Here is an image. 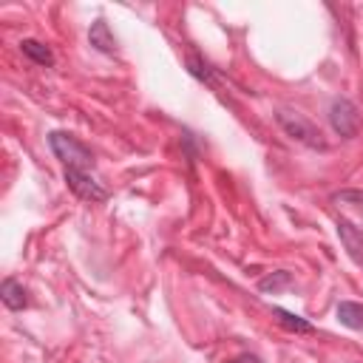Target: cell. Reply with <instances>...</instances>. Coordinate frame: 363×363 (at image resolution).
Segmentation results:
<instances>
[{
	"instance_id": "obj_1",
	"label": "cell",
	"mask_w": 363,
	"mask_h": 363,
	"mask_svg": "<svg viewBox=\"0 0 363 363\" xmlns=\"http://www.w3.org/2000/svg\"><path fill=\"white\" fill-rule=\"evenodd\" d=\"M275 122L281 125V130L289 139H295V142H301V145H306L312 150H326L329 147L326 139H323V133H320V128L315 122H309L303 113L292 111V108H278L275 111Z\"/></svg>"
},
{
	"instance_id": "obj_2",
	"label": "cell",
	"mask_w": 363,
	"mask_h": 363,
	"mask_svg": "<svg viewBox=\"0 0 363 363\" xmlns=\"http://www.w3.org/2000/svg\"><path fill=\"white\" fill-rule=\"evenodd\" d=\"M48 147L51 153L62 162V167H77V170H91L94 167V153L85 142H79L71 133L62 130H51L48 133Z\"/></svg>"
},
{
	"instance_id": "obj_3",
	"label": "cell",
	"mask_w": 363,
	"mask_h": 363,
	"mask_svg": "<svg viewBox=\"0 0 363 363\" xmlns=\"http://www.w3.org/2000/svg\"><path fill=\"white\" fill-rule=\"evenodd\" d=\"M329 125L343 139L357 136V130H360V108L346 96H335L329 102Z\"/></svg>"
},
{
	"instance_id": "obj_4",
	"label": "cell",
	"mask_w": 363,
	"mask_h": 363,
	"mask_svg": "<svg viewBox=\"0 0 363 363\" xmlns=\"http://www.w3.org/2000/svg\"><path fill=\"white\" fill-rule=\"evenodd\" d=\"M65 184L71 187V193L82 201H105L108 190L91 176V170H77V167H65Z\"/></svg>"
},
{
	"instance_id": "obj_5",
	"label": "cell",
	"mask_w": 363,
	"mask_h": 363,
	"mask_svg": "<svg viewBox=\"0 0 363 363\" xmlns=\"http://www.w3.org/2000/svg\"><path fill=\"white\" fill-rule=\"evenodd\" d=\"M337 235H340L346 252L352 255V261L363 264V233H360L349 218H337Z\"/></svg>"
},
{
	"instance_id": "obj_6",
	"label": "cell",
	"mask_w": 363,
	"mask_h": 363,
	"mask_svg": "<svg viewBox=\"0 0 363 363\" xmlns=\"http://www.w3.org/2000/svg\"><path fill=\"white\" fill-rule=\"evenodd\" d=\"M88 43H91L96 51H102V54H113V51H116V37L111 34V28H108V23H105L102 17L91 23V28H88Z\"/></svg>"
},
{
	"instance_id": "obj_7",
	"label": "cell",
	"mask_w": 363,
	"mask_h": 363,
	"mask_svg": "<svg viewBox=\"0 0 363 363\" xmlns=\"http://www.w3.org/2000/svg\"><path fill=\"white\" fill-rule=\"evenodd\" d=\"M0 298H3L6 309H11V312H20V309H26V303H28L23 284H17L14 278H6V281L0 284Z\"/></svg>"
},
{
	"instance_id": "obj_8",
	"label": "cell",
	"mask_w": 363,
	"mask_h": 363,
	"mask_svg": "<svg viewBox=\"0 0 363 363\" xmlns=\"http://www.w3.org/2000/svg\"><path fill=\"white\" fill-rule=\"evenodd\" d=\"M272 315H275V320H278L286 332H295V335H309V332H312V323H309L306 318H301V315H295V312H289V309H284V306H272Z\"/></svg>"
},
{
	"instance_id": "obj_9",
	"label": "cell",
	"mask_w": 363,
	"mask_h": 363,
	"mask_svg": "<svg viewBox=\"0 0 363 363\" xmlns=\"http://www.w3.org/2000/svg\"><path fill=\"white\" fill-rule=\"evenodd\" d=\"M187 71H190L199 82H207V85H216V82H218V71H216L201 54H196V51L187 57Z\"/></svg>"
},
{
	"instance_id": "obj_10",
	"label": "cell",
	"mask_w": 363,
	"mask_h": 363,
	"mask_svg": "<svg viewBox=\"0 0 363 363\" xmlns=\"http://www.w3.org/2000/svg\"><path fill=\"white\" fill-rule=\"evenodd\" d=\"M337 320L346 326V329H363V303H354V301H340L337 309H335Z\"/></svg>"
},
{
	"instance_id": "obj_11",
	"label": "cell",
	"mask_w": 363,
	"mask_h": 363,
	"mask_svg": "<svg viewBox=\"0 0 363 363\" xmlns=\"http://www.w3.org/2000/svg\"><path fill=\"white\" fill-rule=\"evenodd\" d=\"M20 51H23L31 62H37V65H54V54H51V48L43 45L40 40H23V43H20Z\"/></svg>"
},
{
	"instance_id": "obj_12",
	"label": "cell",
	"mask_w": 363,
	"mask_h": 363,
	"mask_svg": "<svg viewBox=\"0 0 363 363\" xmlns=\"http://www.w3.org/2000/svg\"><path fill=\"white\" fill-rule=\"evenodd\" d=\"M286 286H292V275L286 269H275V272H269L258 281L261 292H278V289H286Z\"/></svg>"
},
{
	"instance_id": "obj_13",
	"label": "cell",
	"mask_w": 363,
	"mask_h": 363,
	"mask_svg": "<svg viewBox=\"0 0 363 363\" xmlns=\"http://www.w3.org/2000/svg\"><path fill=\"white\" fill-rule=\"evenodd\" d=\"M332 201L337 204H363V190H340L332 196Z\"/></svg>"
},
{
	"instance_id": "obj_14",
	"label": "cell",
	"mask_w": 363,
	"mask_h": 363,
	"mask_svg": "<svg viewBox=\"0 0 363 363\" xmlns=\"http://www.w3.org/2000/svg\"><path fill=\"white\" fill-rule=\"evenodd\" d=\"M233 363H261V357H258V354H250V352H247V354H238V357H235Z\"/></svg>"
}]
</instances>
